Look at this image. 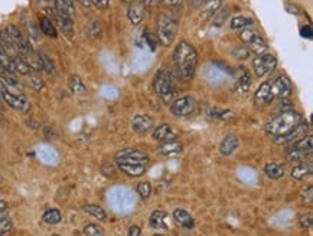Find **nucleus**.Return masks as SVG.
<instances>
[{
    "instance_id": "nucleus-1",
    "label": "nucleus",
    "mask_w": 313,
    "mask_h": 236,
    "mask_svg": "<svg viewBox=\"0 0 313 236\" xmlns=\"http://www.w3.org/2000/svg\"><path fill=\"white\" fill-rule=\"evenodd\" d=\"M173 65H175V69H176L178 75L180 76V79L190 81L195 75V71L198 66L197 49L190 43H188L186 40L179 42V45L176 46L175 52H173Z\"/></svg>"
},
{
    "instance_id": "nucleus-2",
    "label": "nucleus",
    "mask_w": 313,
    "mask_h": 236,
    "mask_svg": "<svg viewBox=\"0 0 313 236\" xmlns=\"http://www.w3.org/2000/svg\"><path fill=\"white\" fill-rule=\"evenodd\" d=\"M302 121L300 114L294 110H285L283 113H280L279 115H276L273 120H270L268 123L264 125L267 134L273 135L275 138L277 137H283L286 134L294 130L299 123Z\"/></svg>"
},
{
    "instance_id": "nucleus-3",
    "label": "nucleus",
    "mask_w": 313,
    "mask_h": 236,
    "mask_svg": "<svg viewBox=\"0 0 313 236\" xmlns=\"http://www.w3.org/2000/svg\"><path fill=\"white\" fill-rule=\"evenodd\" d=\"M153 88H154V92L159 95L162 100L171 101L172 97L175 94V78L171 69L162 66L154 75Z\"/></svg>"
},
{
    "instance_id": "nucleus-4",
    "label": "nucleus",
    "mask_w": 313,
    "mask_h": 236,
    "mask_svg": "<svg viewBox=\"0 0 313 236\" xmlns=\"http://www.w3.org/2000/svg\"><path fill=\"white\" fill-rule=\"evenodd\" d=\"M0 98L6 103V104L12 107L13 110H18L22 113H26L30 108V103H29L28 97L23 94L18 88L6 85L0 81Z\"/></svg>"
},
{
    "instance_id": "nucleus-5",
    "label": "nucleus",
    "mask_w": 313,
    "mask_h": 236,
    "mask_svg": "<svg viewBox=\"0 0 313 236\" xmlns=\"http://www.w3.org/2000/svg\"><path fill=\"white\" fill-rule=\"evenodd\" d=\"M176 32H178L176 19L171 13H162L158 19V29H156L159 42L165 46H169L176 38Z\"/></svg>"
},
{
    "instance_id": "nucleus-6",
    "label": "nucleus",
    "mask_w": 313,
    "mask_h": 236,
    "mask_svg": "<svg viewBox=\"0 0 313 236\" xmlns=\"http://www.w3.org/2000/svg\"><path fill=\"white\" fill-rule=\"evenodd\" d=\"M240 39L246 43V46L256 55H260V54H264L267 51V42L264 40V38L257 33L254 29H247L244 28L240 33H238Z\"/></svg>"
},
{
    "instance_id": "nucleus-7",
    "label": "nucleus",
    "mask_w": 313,
    "mask_h": 236,
    "mask_svg": "<svg viewBox=\"0 0 313 236\" xmlns=\"http://www.w3.org/2000/svg\"><path fill=\"white\" fill-rule=\"evenodd\" d=\"M277 66V59L275 55L271 54H260L254 58L253 61V68H254V72L258 78H263V76L271 74Z\"/></svg>"
},
{
    "instance_id": "nucleus-8",
    "label": "nucleus",
    "mask_w": 313,
    "mask_h": 236,
    "mask_svg": "<svg viewBox=\"0 0 313 236\" xmlns=\"http://www.w3.org/2000/svg\"><path fill=\"white\" fill-rule=\"evenodd\" d=\"M114 160L115 163H137L146 166L149 163V156L137 149H123L115 153Z\"/></svg>"
},
{
    "instance_id": "nucleus-9",
    "label": "nucleus",
    "mask_w": 313,
    "mask_h": 236,
    "mask_svg": "<svg viewBox=\"0 0 313 236\" xmlns=\"http://www.w3.org/2000/svg\"><path fill=\"white\" fill-rule=\"evenodd\" d=\"M195 107H197L195 100L190 95H183V97L176 98L172 103L171 113L173 115H178V117H186V115H190L195 111Z\"/></svg>"
},
{
    "instance_id": "nucleus-10",
    "label": "nucleus",
    "mask_w": 313,
    "mask_h": 236,
    "mask_svg": "<svg viewBox=\"0 0 313 236\" xmlns=\"http://www.w3.org/2000/svg\"><path fill=\"white\" fill-rule=\"evenodd\" d=\"M270 88H271L273 97L279 98V100H287L292 95V92H293L292 82H290V79L286 75L277 76L275 81L270 84Z\"/></svg>"
},
{
    "instance_id": "nucleus-11",
    "label": "nucleus",
    "mask_w": 313,
    "mask_h": 236,
    "mask_svg": "<svg viewBox=\"0 0 313 236\" xmlns=\"http://www.w3.org/2000/svg\"><path fill=\"white\" fill-rule=\"evenodd\" d=\"M153 124L154 123H153V118L150 115H147V114H139V115L134 117L133 121H132V128H133L137 134H146V132H149L152 130Z\"/></svg>"
},
{
    "instance_id": "nucleus-12",
    "label": "nucleus",
    "mask_w": 313,
    "mask_h": 236,
    "mask_svg": "<svg viewBox=\"0 0 313 236\" xmlns=\"http://www.w3.org/2000/svg\"><path fill=\"white\" fill-rule=\"evenodd\" d=\"M127 18L130 20V23L137 26L140 25L144 19V5H143L140 0L137 2H132L129 5V9H127Z\"/></svg>"
},
{
    "instance_id": "nucleus-13",
    "label": "nucleus",
    "mask_w": 313,
    "mask_h": 236,
    "mask_svg": "<svg viewBox=\"0 0 313 236\" xmlns=\"http://www.w3.org/2000/svg\"><path fill=\"white\" fill-rule=\"evenodd\" d=\"M153 140L159 143L171 141V140H176L178 138V134L176 131L172 128L169 124H161L159 127H156V130L152 134Z\"/></svg>"
},
{
    "instance_id": "nucleus-14",
    "label": "nucleus",
    "mask_w": 313,
    "mask_h": 236,
    "mask_svg": "<svg viewBox=\"0 0 313 236\" xmlns=\"http://www.w3.org/2000/svg\"><path fill=\"white\" fill-rule=\"evenodd\" d=\"M275 100V97L271 94V88L270 82H263L261 85L257 88L256 94H254V101L258 105H268Z\"/></svg>"
},
{
    "instance_id": "nucleus-15",
    "label": "nucleus",
    "mask_w": 313,
    "mask_h": 236,
    "mask_svg": "<svg viewBox=\"0 0 313 236\" xmlns=\"http://www.w3.org/2000/svg\"><path fill=\"white\" fill-rule=\"evenodd\" d=\"M238 146H240V140H238L237 135L229 134V135L222 138V141L219 144V151H221L222 156H231L234 151L237 150Z\"/></svg>"
},
{
    "instance_id": "nucleus-16",
    "label": "nucleus",
    "mask_w": 313,
    "mask_h": 236,
    "mask_svg": "<svg viewBox=\"0 0 313 236\" xmlns=\"http://www.w3.org/2000/svg\"><path fill=\"white\" fill-rule=\"evenodd\" d=\"M117 166H119V170L123 171L129 177H139L146 171V166L137 164V163H117Z\"/></svg>"
},
{
    "instance_id": "nucleus-17",
    "label": "nucleus",
    "mask_w": 313,
    "mask_h": 236,
    "mask_svg": "<svg viewBox=\"0 0 313 236\" xmlns=\"http://www.w3.org/2000/svg\"><path fill=\"white\" fill-rule=\"evenodd\" d=\"M173 219L176 223H179L180 226L186 227V229H193L195 227V220L190 216L189 212H186L185 209H175L173 210Z\"/></svg>"
},
{
    "instance_id": "nucleus-18",
    "label": "nucleus",
    "mask_w": 313,
    "mask_h": 236,
    "mask_svg": "<svg viewBox=\"0 0 313 236\" xmlns=\"http://www.w3.org/2000/svg\"><path fill=\"white\" fill-rule=\"evenodd\" d=\"M306 130H307V125L300 121L299 125H297L294 130H292L289 134H286V135H283V137H277V138H276V141H277V144H286V143L296 141V140L302 138L300 135H304Z\"/></svg>"
},
{
    "instance_id": "nucleus-19",
    "label": "nucleus",
    "mask_w": 313,
    "mask_h": 236,
    "mask_svg": "<svg viewBox=\"0 0 313 236\" xmlns=\"http://www.w3.org/2000/svg\"><path fill=\"white\" fill-rule=\"evenodd\" d=\"M221 5H222V0H205L204 6H201V16H202V19H212V16L218 12Z\"/></svg>"
},
{
    "instance_id": "nucleus-20",
    "label": "nucleus",
    "mask_w": 313,
    "mask_h": 236,
    "mask_svg": "<svg viewBox=\"0 0 313 236\" xmlns=\"http://www.w3.org/2000/svg\"><path fill=\"white\" fill-rule=\"evenodd\" d=\"M182 151V144L176 140H171V141L162 143V146L158 149V153L165 156V157H171V156H176Z\"/></svg>"
},
{
    "instance_id": "nucleus-21",
    "label": "nucleus",
    "mask_w": 313,
    "mask_h": 236,
    "mask_svg": "<svg viewBox=\"0 0 313 236\" xmlns=\"http://www.w3.org/2000/svg\"><path fill=\"white\" fill-rule=\"evenodd\" d=\"M10 58H12V64H13L15 71H16L18 74H20V75L28 76L32 71H35V69H32V68H30V65L26 62V59H25V58H22L20 55H18V54L10 55Z\"/></svg>"
},
{
    "instance_id": "nucleus-22",
    "label": "nucleus",
    "mask_w": 313,
    "mask_h": 236,
    "mask_svg": "<svg viewBox=\"0 0 313 236\" xmlns=\"http://www.w3.org/2000/svg\"><path fill=\"white\" fill-rule=\"evenodd\" d=\"M36 57H38V62H39V68L41 69H44L47 74H49V75H57V68H55V64L52 62V59L48 57L47 54H44V52H38L36 54Z\"/></svg>"
},
{
    "instance_id": "nucleus-23",
    "label": "nucleus",
    "mask_w": 313,
    "mask_h": 236,
    "mask_svg": "<svg viewBox=\"0 0 313 236\" xmlns=\"http://www.w3.org/2000/svg\"><path fill=\"white\" fill-rule=\"evenodd\" d=\"M166 216L168 215L163 210H161V209L152 212L150 219H149L150 227H153V229H168V226H166Z\"/></svg>"
},
{
    "instance_id": "nucleus-24",
    "label": "nucleus",
    "mask_w": 313,
    "mask_h": 236,
    "mask_svg": "<svg viewBox=\"0 0 313 236\" xmlns=\"http://www.w3.org/2000/svg\"><path fill=\"white\" fill-rule=\"evenodd\" d=\"M290 149H293V150L303 151V153L310 154L313 150V137L312 135H303L302 138L296 140V141L292 144V147H290Z\"/></svg>"
},
{
    "instance_id": "nucleus-25",
    "label": "nucleus",
    "mask_w": 313,
    "mask_h": 236,
    "mask_svg": "<svg viewBox=\"0 0 313 236\" xmlns=\"http://www.w3.org/2000/svg\"><path fill=\"white\" fill-rule=\"evenodd\" d=\"M68 86H69V91L74 95H86L87 94V86L83 82V79L78 75H72L68 81Z\"/></svg>"
},
{
    "instance_id": "nucleus-26",
    "label": "nucleus",
    "mask_w": 313,
    "mask_h": 236,
    "mask_svg": "<svg viewBox=\"0 0 313 236\" xmlns=\"http://www.w3.org/2000/svg\"><path fill=\"white\" fill-rule=\"evenodd\" d=\"M264 173L268 179L279 180L285 176V167L282 164H277V163H268L264 167Z\"/></svg>"
},
{
    "instance_id": "nucleus-27",
    "label": "nucleus",
    "mask_w": 313,
    "mask_h": 236,
    "mask_svg": "<svg viewBox=\"0 0 313 236\" xmlns=\"http://www.w3.org/2000/svg\"><path fill=\"white\" fill-rule=\"evenodd\" d=\"M39 28H41V32L44 33V35H47V36H49V38H57L58 36V32H57V28H55V25H54V22L49 19V18H41V20H39Z\"/></svg>"
},
{
    "instance_id": "nucleus-28",
    "label": "nucleus",
    "mask_w": 313,
    "mask_h": 236,
    "mask_svg": "<svg viewBox=\"0 0 313 236\" xmlns=\"http://www.w3.org/2000/svg\"><path fill=\"white\" fill-rule=\"evenodd\" d=\"M309 174H312V164H306V163H299L292 170V177L296 180H303Z\"/></svg>"
},
{
    "instance_id": "nucleus-29",
    "label": "nucleus",
    "mask_w": 313,
    "mask_h": 236,
    "mask_svg": "<svg viewBox=\"0 0 313 236\" xmlns=\"http://www.w3.org/2000/svg\"><path fill=\"white\" fill-rule=\"evenodd\" d=\"M237 85L238 89H240L241 92H247V91L250 89V86H251V76L248 74V71L244 69V68L240 69V76H238L237 79Z\"/></svg>"
},
{
    "instance_id": "nucleus-30",
    "label": "nucleus",
    "mask_w": 313,
    "mask_h": 236,
    "mask_svg": "<svg viewBox=\"0 0 313 236\" xmlns=\"http://www.w3.org/2000/svg\"><path fill=\"white\" fill-rule=\"evenodd\" d=\"M84 212H87L90 216L95 217V219H98V220H105V217H107V215H105L104 209L100 208L98 205H94V203H88V205H84Z\"/></svg>"
},
{
    "instance_id": "nucleus-31",
    "label": "nucleus",
    "mask_w": 313,
    "mask_h": 236,
    "mask_svg": "<svg viewBox=\"0 0 313 236\" xmlns=\"http://www.w3.org/2000/svg\"><path fill=\"white\" fill-rule=\"evenodd\" d=\"M209 117H212V118H217V120H231V118H234V113L231 111V110H224V108H219V107H214V108H211L208 113Z\"/></svg>"
},
{
    "instance_id": "nucleus-32",
    "label": "nucleus",
    "mask_w": 313,
    "mask_h": 236,
    "mask_svg": "<svg viewBox=\"0 0 313 236\" xmlns=\"http://www.w3.org/2000/svg\"><path fill=\"white\" fill-rule=\"evenodd\" d=\"M0 66H3L5 69H8V71L13 72V74H16V71H15V68H13V64H12V58H10V55L8 54V51L5 49V46L2 45V42H0Z\"/></svg>"
},
{
    "instance_id": "nucleus-33",
    "label": "nucleus",
    "mask_w": 313,
    "mask_h": 236,
    "mask_svg": "<svg viewBox=\"0 0 313 236\" xmlns=\"http://www.w3.org/2000/svg\"><path fill=\"white\" fill-rule=\"evenodd\" d=\"M42 219L48 225H57V223H59L62 220V216H61V212L58 209H49V210H47L44 213Z\"/></svg>"
},
{
    "instance_id": "nucleus-34",
    "label": "nucleus",
    "mask_w": 313,
    "mask_h": 236,
    "mask_svg": "<svg viewBox=\"0 0 313 236\" xmlns=\"http://www.w3.org/2000/svg\"><path fill=\"white\" fill-rule=\"evenodd\" d=\"M253 25V20L250 19V18H247V16H234L232 19L229 20V26H231V29H244L247 28V26H251Z\"/></svg>"
},
{
    "instance_id": "nucleus-35",
    "label": "nucleus",
    "mask_w": 313,
    "mask_h": 236,
    "mask_svg": "<svg viewBox=\"0 0 313 236\" xmlns=\"http://www.w3.org/2000/svg\"><path fill=\"white\" fill-rule=\"evenodd\" d=\"M88 35L93 39H98L103 35V25L100 20H91L88 25Z\"/></svg>"
},
{
    "instance_id": "nucleus-36",
    "label": "nucleus",
    "mask_w": 313,
    "mask_h": 236,
    "mask_svg": "<svg viewBox=\"0 0 313 236\" xmlns=\"http://www.w3.org/2000/svg\"><path fill=\"white\" fill-rule=\"evenodd\" d=\"M52 2L55 3V6H57L59 10L65 12L68 15H71V16L74 15L75 9H74V3H72V0H52Z\"/></svg>"
},
{
    "instance_id": "nucleus-37",
    "label": "nucleus",
    "mask_w": 313,
    "mask_h": 236,
    "mask_svg": "<svg viewBox=\"0 0 313 236\" xmlns=\"http://www.w3.org/2000/svg\"><path fill=\"white\" fill-rule=\"evenodd\" d=\"M250 54H251V51H250L247 46L234 48V49H232V52H231L232 58H236V59H238V61L248 59V58H250Z\"/></svg>"
},
{
    "instance_id": "nucleus-38",
    "label": "nucleus",
    "mask_w": 313,
    "mask_h": 236,
    "mask_svg": "<svg viewBox=\"0 0 313 236\" xmlns=\"http://www.w3.org/2000/svg\"><path fill=\"white\" fill-rule=\"evenodd\" d=\"M84 235L88 236H103L104 235V229L97 225V223H88L86 227H84Z\"/></svg>"
},
{
    "instance_id": "nucleus-39",
    "label": "nucleus",
    "mask_w": 313,
    "mask_h": 236,
    "mask_svg": "<svg viewBox=\"0 0 313 236\" xmlns=\"http://www.w3.org/2000/svg\"><path fill=\"white\" fill-rule=\"evenodd\" d=\"M137 193L140 195L142 199H149L152 195V186L149 181H142L137 184Z\"/></svg>"
},
{
    "instance_id": "nucleus-40",
    "label": "nucleus",
    "mask_w": 313,
    "mask_h": 236,
    "mask_svg": "<svg viewBox=\"0 0 313 236\" xmlns=\"http://www.w3.org/2000/svg\"><path fill=\"white\" fill-rule=\"evenodd\" d=\"M29 85L32 86L33 89H36V91H41L42 88H44V81H42V78H39L38 75H36V72L35 71H32L30 74H29Z\"/></svg>"
},
{
    "instance_id": "nucleus-41",
    "label": "nucleus",
    "mask_w": 313,
    "mask_h": 236,
    "mask_svg": "<svg viewBox=\"0 0 313 236\" xmlns=\"http://www.w3.org/2000/svg\"><path fill=\"white\" fill-rule=\"evenodd\" d=\"M228 15H229V9H228V8H225V9H221V8H219L218 12L212 16V18H214V25H215V26H221L224 19L228 18Z\"/></svg>"
},
{
    "instance_id": "nucleus-42",
    "label": "nucleus",
    "mask_w": 313,
    "mask_h": 236,
    "mask_svg": "<svg viewBox=\"0 0 313 236\" xmlns=\"http://www.w3.org/2000/svg\"><path fill=\"white\" fill-rule=\"evenodd\" d=\"M13 227V223H12V220H10L9 216H5L2 220H0V235H5V233H8L10 229Z\"/></svg>"
},
{
    "instance_id": "nucleus-43",
    "label": "nucleus",
    "mask_w": 313,
    "mask_h": 236,
    "mask_svg": "<svg viewBox=\"0 0 313 236\" xmlns=\"http://www.w3.org/2000/svg\"><path fill=\"white\" fill-rule=\"evenodd\" d=\"M313 225V215L309 212V213H304L300 216V226L304 227V229H310Z\"/></svg>"
},
{
    "instance_id": "nucleus-44",
    "label": "nucleus",
    "mask_w": 313,
    "mask_h": 236,
    "mask_svg": "<svg viewBox=\"0 0 313 236\" xmlns=\"http://www.w3.org/2000/svg\"><path fill=\"white\" fill-rule=\"evenodd\" d=\"M313 187L312 184H309L306 189H303V193H302V199H303L304 203H307V205H312L313 202Z\"/></svg>"
},
{
    "instance_id": "nucleus-45",
    "label": "nucleus",
    "mask_w": 313,
    "mask_h": 236,
    "mask_svg": "<svg viewBox=\"0 0 313 236\" xmlns=\"http://www.w3.org/2000/svg\"><path fill=\"white\" fill-rule=\"evenodd\" d=\"M143 36H144V40H146V42L149 43L150 49H152V51H154L158 43H156V38L153 36L152 32H150V30H144V35H143Z\"/></svg>"
},
{
    "instance_id": "nucleus-46",
    "label": "nucleus",
    "mask_w": 313,
    "mask_h": 236,
    "mask_svg": "<svg viewBox=\"0 0 313 236\" xmlns=\"http://www.w3.org/2000/svg\"><path fill=\"white\" fill-rule=\"evenodd\" d=\"M101 171H103V174L107 176V177H114V176H115V167H114V164H111V163H105L104 166H103V169H101Z\"/></svg>"
},
{
    "instance_id": "nucleus-47",
    "label": "nucleus",
    "mask_w": 313,
    "mask_h": 236,
    "mask_svg": "<svg viewBox=\"0 0 313 236\" xmlns=\"http://www.w3.org/2000/svg\"><path fill=\"white\" fill-rule=\"evenodd\" d=\"M108 3H110L108 0H91V5L100 10L107 9V8H108Z\"/></svg>"
},
{
    "instance_id": "nucleus-48",
    "label": "nucleus",
    "mask_w": 313,
    "mask_h": 236,
    "mask_svg": "<svg viewBox=\"0 0 313 236\" xmlns=\"http://www.w3.org/2000/svg\"><path fill=\"white\" fill-rule=\"evenodd\" d=\"M129 236H140L142 235V229L139 226H130L129 227V232H127Z\"/></svg>"
},
{
    "instance_id": "nucleus-49",
    "label": "nucleus",
    "mask_w": 313,
    "mask_h": 236,
    "mask_svg": "<svg viewBox=\"0 0 313 236\" xmlns=\"http://www.w3.org/2000/svg\"><path fill=\"white\" fill-rule=\"evenodd\" d=\"M302 36H304V38L307 39H312V28H310V25H307V26H303V28H302Z\"/></svg>"
},
{
    "instance_id": "nucleus-50",
    "label": "nucleus",
    "mask_w": 313,
    "mask_h": 236,
    "mask_svg": "<svg viewBox=\"0 0 313 236\" xmlns=\"http://www.w3.org/2000/svg\"><path fill=\"white\" fill-rule=\"evenodd\" d=\"M161 2H163V3L168 5V6H178L183 0H161Z\"/></svg>"
},
{
    "instance_id": "nucleus-51",
    "label": "nucleus",
    "mask_w": 313,
    "mask_h": 236,
    "mask_svg": "<svg viewBox=\"0 0 313 236\" xmlns=\"http://www.w3.org/2000/svg\"><path fill=\"white\" fill-rule=\"evenodd\" d=\"M76 2H78L81 6H84L86 9H90V8L93 6V5H91V0H76Z\"/></svg>"
},
{
    "instance_id": "nucleus-52",
    "label": "nucleus",
    "mask_w": 313,
    "mask_h": 236,
    "mask_svg": "<svg viewBox=\"0 0 313 236\" xmlns=\"http://www.w3.org/2000/svg\"><path fill=\"white\" fill-rule=\"evenodd\" d=\"M8 210V203L5 200H0V212H6Z\"/></svg>"
},
{
    "instance_id": "nucleus-53",
    "label": "nucleus",
    "mask_w": 313,
    "mask_h": 236,
    "mask_svg": "<svg viewBox=\"0 0 313 236\" xmlns=\"http://www.w3.org/2000/svg\"><path fill=\"white\" fill-rule=\"evenodd\" d=\"M0 111H3V101H2V98H0Z\"/></svg>"
},
{
    "instance_id": "nucleus-54",
    "label": "nucleus",
    "mask_w": 313,
    "mask_h": 236,
    "mask_svg": "<svg viewBox=\"0 0 313 236\" xmlns=\"http://www.w3.org/2000/svg\"><path fill=\"white\" fill-rule=\"evenodd\" d=\"M161 0H150V5H154V3H159Z\"/></svg>"
},
{
    "instance_id": "nucleus-55",
    "label": "nucleus",
    "mask_w": 313,
    "mask_h": 236,
    "mask_svg": "<svg viewBox=\"0 0 313 236\" xmlns=\"http://www.w3.org/2000/svg\"><path fill=\"white\" fill-rule=\"evenodd\" d=\"M2 181H3V177H2V176H0V183H2Z\"/></svg>"
}]
</instances>
